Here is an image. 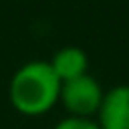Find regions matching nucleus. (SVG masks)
I'll return each instance as SVG.
<instances>
[{
	"label": "nucleus",
	"mask_w": 129,
	"mask_h": 129,
	"mask_svg": "<svg viewBox=\"0 0 129 129\" xmlns=\"http://www.w3.org/2000/svg\"><path fill=\"white\" fill-rule=\"evenodd\" d=\"M103 95L105 93L101 85L89 73L79 79L67 81L60 87V101L64 109L71 113V117H81V119H91V115H97Z\"/></svg>",
	"instance_id": "f03ea898"
},
{
	"label": "nucleus",
	"mask_w": 129,
	"mask_h": 129,
	"mask_svg": "<svg viewBox=\"0 0 129 129\" xmlns=\"http://www.w3.org/2000/svg\"><path fill=\"white\" fill-rule=\"evenodd\" d=\"M50 67H52L54 75L60 79V83H67V81H73V79L87 75L89 56L79 46H64L54 52Z\"/></svg>",
	"instance_id": "20e7f679"
},
{
	"label": "nucleus",
	"mask_w": 129,
	"mask_h": 129,
	"mask_svg": "<svg viewBox=\"0 0 129 129\" xmlns=\"http://www.w3.org/2000/svg\"><path fill=\"white\" fill-rule=\"evenodd\" d=\"M60 79L54 75L50 62L30 60L24 62L10 79L8 97L16 111L22 115H42L60 99Z\"/></svg>",
	"instance_id": "f257e3e1"
},
{
	"label": "nucleus",
	"mask_w": 129,
	"mask_h": 129,
	"mask_svg": "<svg viewBox=\"0 0 129 129\" xmlns=\"http://www.w3.org/2000/svg\"><path fill=\"white\" fill-rule=\"evenodd\" d=\"M97 125L99 129H129V85H117L103 95Z\"/></svg>",
	"instance_id": "7ed1b4c3"
},
{
	"label": "nucleus",
	"mask_w": 129,
	"mask_h": 129,
	"mask_svg": "<svg viewBox=\"0 0 129 129\" xmlns=\"http://www.w3.org/2000/svg\"><path fill=\"white\" fill-rule=\"evenodd\" d=\"M54 129H99V125L93 119H81V117H71L69 115V117L60 119L54 125Z\"/></svg>",
	"instance_id": "39448f33"
}]
</instances>
